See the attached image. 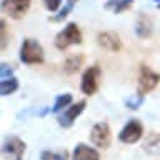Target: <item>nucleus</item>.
Returning a JSON list of instances; mask_svg holds the SVG:
<instances>
[{"mask_svg":"<svg viewBox=\"0 0 160 160\" xmlns=\"http://www.w3.org/2000/svg\"><path fill=\"white\" fill-rule=\"evenodd\" d=\"M20 60L27 65L42 63L43 62V48L37 40L25 38L22 47H20Z\"/></svg>","mask_w":160,"mask_h":160,"instance_id":"f257e3e1","label":"nucleus"},{"mask_svg":"<svg viewBox=\"0 0 160 160\" xmlns=\"http://www.w3.org/2000/svg\"><path fill=\"white\" fill-rule=\"evenodd\" d=\"M78 43H82V33H80L77 23H68L55 38V47L58 50H65L70 45H78Z\"/></svg>","mask_w":160,"mask_h":160,"instance_id":"f03ea898","label":"nucleus"},{"mask_svg":"<svg viewBox=\"0 0 160 160\" xmlns=\"http://www.w3.org/2000/svg\"><path fill=\"white\" fill-rule=\"evenodd\" d=\"M158 82H160V75L157 72H153L152 68H148L147 65H142L140 67V75H138V83H137L138 95L148 93L150 90L157 87Z\"/></svg>","mask_w":160,"mask_h":160,"instance_id":"7ed1b4c3","label":"nucleus"},{"mask_svg":"<svg viewBox=\"0 0 160 160\" xmlns=\"http://www.w3.org/2000/svg\"><path fill=\"white\" fill-rule=\"evenodd\" d=\"M90 140L95 147L98 148H108L110 143H112V132H110L108 123L100 122L95 123L92 130H90Z\"/></svg>","mask_w":160,"mask_h":160,"instance_id":"20e7f679","label":"nucleus"},{"mask_svg":"<svg viewBox=\"0 0 160 160\" xmlns=\"http://www.w3.org/2000/svg\"><path fill=\"white\" fill-rule=\"evenodd\" d=\"M100 70L98 65H93L85 70L83 77H82V83H80V88L85 95H93L95 92L98 90V85H100Z\"/></svg>","mask_w":160,"mask_h":160,"instance_id":"39448f33","label":"nucleus"},{"mask_svg":"<svg viewBox=\"0 0 160 160\" xmlns=\"http://www.w3.org/2000/svg\"><path fill=\"white\" fill-rule=\"evenodd\" d=\"M142 137H143V125L137 118H132L118 133L120 142L123 143H137Z\"/></svg>","mask_w":160,"mask_h":160,"instance_id":"423d86ee","label":"nucleus"},{"mask_svg":"<svg viewBox=\"0 0 160 160\" xmlns=\"http://www.w3.org/2000/svg\"><path fill=\"white\" fill-rule=\"evenodd\" d=\"M30 2L32 0H3L2 10L12 18H22L30 8Z\"/></svg>","mask_w":160,"mask_h":160,"instance_id":"0eeeda50","label":"nucleus"},{"mask_svg":"<svg viewBox=\"0 0 160 160\" xmlns=\"http://www.w3.org/2000/svg\"><path fill=\"white\" fill-rule=\"evenodd\" d=\"M85 105H87V103H85V100H80V102L67 107L63 110V113L58 117V125H60V127H63V128H70L73 125V122L77 120V117L83 112Z\"/></svg>","mask_w":160,"mask_h":160,"instance_id":"6e6552de","label":"nucleus"},{"mask_svg":"<svg viewBox=\"0 0 160 160\" xmlns=\"http://www.w3.org/2000/svg\"><path fill=\"white\" fill-rule=\"evenodd\" d=\"M2 150H3L5 155L12 157L13 160H22L23 153H25V142L20 140L18 137H10V138L5 140Z\"/></svg>","mask_w":160,"mask_h":160,"instance_id":"1a4fd4ad","label":"nucleus"},{"mask_svg":"<svg viewBox=\"0 0 160 160\" xmlns=\"http://www.w3.org/2000/svg\"><path fill=\"white\" fill-rule=\"evenodd\" d=\"M97 43L110 52H118L122 48V40L115 32H100L97 35Z\"/></svg>","mask_w":160,"mask_h":160,"instance_id":"9d476101","label":"nucleus"},{"mask_svg":"<svg viewBox=\"0 0 160 160\" xmlns=\"http://www.w3.org/2000/svg\"><path fill=\"white\" fill-rule=\"evenodd\" d=\"M72 160H100V153L85 143H77L72 153Z\"/></svg>","mask_w":160,"mask_h":160,"instance_id":"9b49d317","label":"nucleus"},{"mask_svg":"<svg viewBox=\"0 0 160 160\" xmlns=\"http://www.w3.org/2000/svg\"><path fill=\"white\" fill-rule=\"evenodd\" d=\"M153 32V23L152 18L148 15H140L137 20V25H135V33L138 35L140 38H148Z\"/></svg>","mask_w":160,"mask_h":160,"instance_id":"f8f14e48","label":"nucleus"},{"mask_svg":"<svg viewBox=\"0 0 160 160\" xmlns=\"http://www.w3.org/2000/svg\"><path fill=\"white\" fill-rule=\"evenodd\" d=\"M143 150L150 155L160 153V133L150 132L143 138Z\"/></svg>","mask_w":160,"mask_h":160,"instance_id":"ddd939ff","label":"nucleus"},{"mask_svg":"<svg viewBox=\"0 0 160 160\" xmlns=\"http://www.w3.org/2000/svg\"><path fill=\"white\" fill-rule=\"evenodd\" d=\"M83 63V57L82 55H72V57H68L67 60L63 62V72L72 75L75 72H78L80 67H82Z\"/></svg>","mask_w":160,"mask_h":160,"instance_id":"4468645a","label":"nucleus"},{"mask_svg":"<svg viewBox=\"0 0 160 160\" xmlns=\"http://www.w3.org/2000/svg\"><path fill=\"white\" fill-rule=\"evenodd\" d=\"M132 3H133V0H108L105 3V8L112 10L113 13H122L127 8L132 7Z\"/></svg>","mask_w":160,"mask_h":160,"instance_id":"2eb2a0df","label":"nucleus"},{"mask_svg":"<svg viewBox=\"0 0 160 160\" xmlns=\"http://www.w3.org/2000/svg\"><path fill=\"white\" fill-rule=\"evenodd\" d=\"M17 88H18V80L15 77L8 78V80H2V82H0V92H2L3 97H5V95L13 93Z\"/></svg>","mask_w":160,"mask_h":160,"instance_id":"dca6fc26","label":"nucleus"},{"mask_svg":"<svg viewBox=\"0 0 160 160\" xmlns=\"http://www.w3.org/2000/svg\"><path fill=\"white\" fill-rule=\"evenodd\" d=\"M70 103H72V95L70 93H62L58 95L57 98H55V103L52 107V112H60V110H63V107H70Z\"/></svg>","mask_w":160,"mask_h":160,"instance_id":"f3484780","label":"nucleus"},{"mask_svg":"<svg viewBox=\"0 0 160 160\" xmlns=\"http://www.w3.org/2000/svg\"><path fill=\"white\" fill-rule=\"evenodd\" d=\"M40 160H68L67 150H60V152H52V150H43L40 153Z\"/></svg>","mask_w":160,"mask_h":160,"instance_id":"a211bd4d","label":"nucleus"},{"mask_svg":"<svg viewBox=\"0 0 160 160\" xmlns=\"http://www.w3.org/2000/svg\"><path fill=\"white\" fill-rule=\"evenodd\" d=\"M77 2H78V0H67L65 7H63L62 10H60V13H58V15H55V17H53L52 20H53V22H60V20H63V18H65V17H67V15L70 13V12H72L73 5L77 3Z\"/></svg>","mask_w":160,"mask_h":160,"instance_id":"6ab92c4d","label":"nucleus"},{"mask_svg":"<svg viewBox=\"0 0 160 160\" xmlns=\"http://www.w3.org/2000/svg\"><path fill=\"white\" fill-rule=\"evenodd\" d=\"M142 103H143V95H138V93L125 100V105H127L128 108H132V110H137Z\"/></svg>","mask_w":160,"mask_h":160,"instance_id":"aec40b11","label":"nucleus"},{"mask_svg":"<svg viewBox=\"0 0 160 160\" xmlns=\"http://www.w3.org/2000/svg\"><path fill=\"white\" fill-rule=\"evenodd\" d=\"M13 77V68L8 63H2L0 65V78L2 80H8Z\"/></svg>","mask_w":160,"mask_h":160,"instance_id":"412c9836","label":"nucleus"},{"mask_svg":"<svg viewBox=\"0 0 160 160\" xmlns=\"http://www.w3.org/2000/svg\"><path fill=\"white\" fill-rule=\"evenodd\" d=\"M43 3H45V7H47L50 12H57L60 3H62V0H43Z\"/></svg>","mask_w":160,"mask_h":160,"instance_id":"4be33fe9","label":"nucleus"},{"mask_svg":"<svg viewBox=\"0 0 160 160\" xmlns=\"http://www.w3.org/2000/svg\"><path fill=\"white\" fill-rule=\"evenodd\" d=\"M0 33H2V50L7 47V23L5 20L0 22Z\"/></svg>","mask_w":160,"mask_h":160,"instance_id":"5701e85b","label":"nucleus"},{"mask_svg":"<svg viewBox=\"0 0 160 160\" xmlns=\"http://www.w3.org/2000/svg\"><path fill=\"white\" fill-rule=\"evenodd\" d=\"M155 2H160V0H155Z\"/></svg>","mask_w":160,"mask_h":160,"instance_id":"b1692460","label":"nucleus"},{"mask_svg":"<svg viewBox=\"0 0 160 160\" xmlns=\"http://www.w3.org/2000/svg\"><path fill=\"white\" fill-rule=\"evenodd\" d=\"M158 8H160V5H158Z\"/></svg>","mask_w":160,"mask_h":160,"instance_id":"393cba45","label":"nucleus"}]
</instances>
